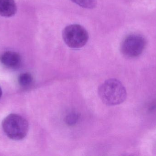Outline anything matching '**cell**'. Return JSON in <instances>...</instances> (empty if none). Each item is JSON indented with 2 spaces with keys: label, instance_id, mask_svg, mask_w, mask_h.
I'll list each match as a JSON object with an SVG mask.
<instances>
[{
  "label": "cell",
  "instance_id": "3",
  "mask_svg": "<svg viewBox=\"0 0 156 156\" xmlns=\"http://www.w3.org/2000/svg\"><path fill=\"white\" fill-rule=\"evenodd\" d=\"M63 40L69 47L80 49L84 46L89 40L88 32L82 26L77 24L69 25L63 31Z\"/></svg>",
  "mask_w": 156,
  "mask_h": 156
},
{
  "label": "cell",
  "instance_id": "8",
  "mask_svg": "<svg viewBox=\"0 0 156 156\" xmlns=\"http://www.w3.org/2000/svg\"><path fill=\"white\" fill-rule=\"evenodd\" d=\"M81 7L86 9H92L96 6V0H71Z\"/></svg>",
  "mask_w": 156,
  "mask_h": 156
},
{
  "label": "cell",
  "instance_id": "9",
  "mask_svg": "<svg viewBox=\"0 0 156 156\" xmlns=\"http://www.w3.org/2000/svg\"><path fill=\"white\" fill-rule=\"evenodd\" d=\"M80 119V116L76 113L71 112L65 117L66 123L69 126H73L77 123Z\"/></svg>",
  "mask_w": 156,
  "mask_h": 156
},
{
  "label": "cell",
  "instance_id": "10",
  "mask_svg": "<svg viewBox=\"0 0 156 156\" xmlns=\"http://www.w3.org/2000/svg\"><path fill=\"white\" fill-rule=\"evenodd\" d=\"M2 89H1V87H0V99L2 97Z\"/></svg>",
  "mask_w": 156,
  "mask_h": 156
},
{
  "label": "cell",
  "instance_id": "6",
  "mask_svg": "<svg viewBox=\"0 0 156 156\" xmlns=\"http://www.w3.org/2000/svg\"><path fill=\"white\" fill-rule=\"evenodd\" d=\"M16 11L17 6L14 0H0V15L11 17L15 15Z\"/></svg>",
  "mask_w": 156,
  "mask_h": 156
},
{
  "label": "cell",
  "instance_id": "4",
  "mask_svg": "<svg viewBox=\"0 0 156 156\" xmlns=\"http://www.w3.org/2000/svg\"><path fill=\"white\" fill-rule=\"evenodd\" d=\"M146 46L145 38L140 35L131 34L126 37L121 45V51L128 58H135L140 56Z\"/></svg>",
  "mask_w": 156,
  "mask_h": 156
},
{
  "label": "cell",
  "instance_id": "5",
  "mask_svg": "<svg viewBox=\"0 0 156 156\" xmlns=\"http://www.w3.org/2000/svg\"><path fill=\"white\" fill-rule=\"evenodd\" d=\"M0 61L7 68L16 69L21 66L22 59L21 56L17 52L7 51L1 55Z\"/></svg>",
  "mask_w": 156,
  "mask_h": 156
},
{
  "label": "cell",
  "instance_id": "2",
  "mask_svg": "<svg viewBox=\"0 0 156 156\" xmlns=\"http://www.w3.org/2000/svg\"><path fill=\"white\" fill-rule=\"evenodd\" d=\"M5 133L10 139L19 141L27 135L29 130L28 122L19 114H12L6 116L2 122Z\"/></svg>",
  "mask_w": 156,
  "mask_h": 156
},
{
  "label": "cell",
  "instance_id": "1",
  "mask_svg": "<svg viewBox=\"0 0 156 156\" xmlns=\"http://www.w3.org/2000/svg\"><path fill=\"white\" fill-rule=\"evenodd\" d=\"M98 94L105 104L113 106L124 102L126 99L127 93L120 81L112 78L105 81L99 87Z\"/></svg>",
  "mask_w": 156,
  "mask_h": 156
},
{
  "label": "cell",
  "instance_id": "7",
  "mask_svg": "<svg viewBox=\"0 0 156 156\" xmlns=\"http://www.w3.org/2000/svg\"><path fill=\"white\" fill-rule=\"evenodd\" d=\"M33 81V78L29 73H23L19 75L18 82L21 87L23 88L29 87Z\"/></svg>",
  "mask_w": 156,
  "mask_h": 156
}]
</instances>
